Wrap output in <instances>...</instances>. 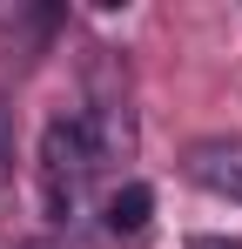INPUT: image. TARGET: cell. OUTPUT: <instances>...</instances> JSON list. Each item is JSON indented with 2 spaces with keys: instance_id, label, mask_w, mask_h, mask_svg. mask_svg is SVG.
I'll return each mask as SVG.
<instances>
[{
  "instance_id": "cell-2",
  "label": "cell",
  "mask_w": 242,
  "mask_h": 249,
  "mask_svg": "<svg viewBox=\"0 0 242 249\" xmlns=\"http://www.w3.org/2000/svg\"><path fill=\"white\" fill-rule=\"evenodd\" d=\"M189 182H202L208 196H222V202L242 209V135H208L189 148Z\"/></svg>"
},
{
  "instance_id": "cell-4",
  "label": "cell",
  "mask_w": 242,
  "mask_h": 249,
  "mask_svg": "<svg viewBox=\"0 0 242 249\" xmlns=\"http://www.w3.org/2000/svg\"><path fill=\"white\" fill-rule=\"evenodd\" d=\"M189 249H242V236H195Z\"/></svg>"
},
{
  "instance_id": "cell-1",
  "label": "cell",
  "mask_w": 242,
  "mask_h": 249,
  "mask_svg": "<svg viewBox=\"0 0 242 249\" xmlns=\"http://www.w3.org/2000/svg\"><path fill=\"white\" fill-rule=\"evenodd\" d=\"M108 155L94 148V135L81 122V108L47 115L40 128V155H34V182H40V209L47 222H81L94 209V182H101Z\"/></svg>"
},
{
  "instance_id": "cell-3",
  "label": "cell",
  "mask_w": 242,
  "mask_h": 249,
  "mask_svg": "<svg viewBox=\"0 0 242 249\" xmlns=\"http://www.w3.org/2000/svg\"><path fill=\"white\" fill-rule=\"evenodd\" d=\"M148 209H155V196H148L141 182L115 189V196L101 202V215H108V236H141V229H148Z\"/></svg>"
},
{
  "instance_id": "cell-5",
  "label": "cell",
  "mask_w": 242,
  "mask_h": 249,
  "mask_svg": "<svg viewBox=\"0 0 242 249\" xmlns=\"http://www.w3.org/2000/svg\"><path fill=\"white\" fill-rule=\"evenodd\" d=\"M0 182H7V128H0Z\"/></svg>"
}]
</instances>
